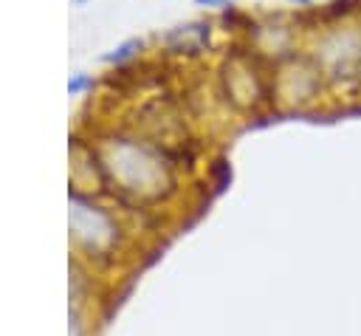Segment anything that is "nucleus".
Segmentation results:
<instances>
[{"mask_svg":"<svg viewBox=\"0 0 361 336\" xmlns=\"http://www.w3.org/2000/svg\"><path fill=\"white\" fill-rule=\"evenodd\" d=\"M305 48L316 59L333 104L361 102V17L319 25Z\"/></svg>","mask_w":361,"mask_h":336,"instance_id":"obj_1","label":"nucleus"},{"mask_svg":"<svg viewBox=\"0 0 361 336\" xmlns=\"http://www.w3.org/2000/svg\"><path fill=\"white\" fill-rule=\"evenodd\" d=\"M313 3H322V6H330V3H336V0H313Z\"/></svg>","mask_w":361,"mask_h":336,"instance_id":"obj_7","label":"nucleus"},{"mask_svg":"<svg viewBox=\"0 0 361 336\" xmlns=\"http://www.w3.org/2000/svg\"><path fill=\"white\" fill-rule=\"evenodd\" d=\"M144 48V42L138 40V37H133V40H124L118 48H113L110 54H104V62H110V65H124V62H130L138 51Z\"/></svg>","mask_w":361,"mask_h":336,"instance_id":"obj_3","label":"nucleus"},{"mask_svg":"<svg viewBox=\"0 0 361 336\" xmlns=\"http://www.w3.org/2000/svg\"><path fill=\"white\" fill-rule=\"evenodd\" d=\"M73 3H79V6H82V3H85V0H73Z\"/></svg>","mask_w":361,"mask_h":336,"instance_id":"obj_8","label":"nucleus"},{"mask_svg":"<svg viewBox=\"0 0 361 336\" xmlns=\"http://www.w3.org/2000/svg\"><path fill=\"white\" fill-rule=\"evenodd\" d=\"M87 85H90V76H85V73H76V76L68 82V90H71V93H79V90H85Z\"/></svg>","mask_w":361,"mask_h":336,"instance_id":"obj_4","label":"nucleus"},{"mask_svg":"<svg viewBox=\"0 0 361 336\" xmlns=\"http://www.w3.org/2000/svg\"><path fill=\"white\" fill-rule=\"evenodd\" d=\"M197 6H206V8H231L234 0H195Z\"/></svg>","mask_w":361,"mask_h":336,"instance_id":"obj_5","label":"nucleus"},{"mask_svg":"<svg viewBox=\"0 0 361 336\" xmlns=\"http://www.w3.org/2000/svg\"><path fill=\"white\" fill-rule=\"evenodd\" d=\"M274 110L279 113H316L330 102L327 82L307 48L279 59L271 68ZM333 104V102H330Z\"/></svg>","mask_w":361,"mask_h":336,"instance_id":"obj_2","label":"nucleus"},{"mask_svg":"<svg viewBox=\"0 0 361 336\" xmlns=\"http://www.w3.org/2000/svg\"><path fill=\"white\" fill-rule=\"evenodd\" d=\"M288 6H293L296 11H302V8H313V0H288Z\"/></svg>","mask_w":361,"mask_h":336,"instance_id":"obj_6","label":"nucleus"}]
</instances>
